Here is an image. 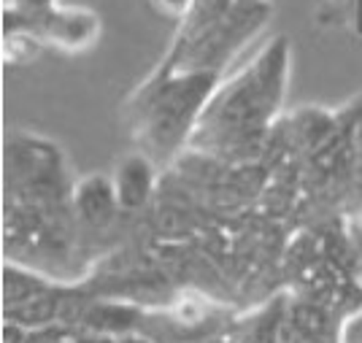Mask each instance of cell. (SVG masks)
Here are the masks:
<instances>
[{"mask_svg":"<svg viewBox=\"0 0 362 343\" xmlns=\"http://www.w3.org/2000/svg\"><path fill=\"white\" fill-rule=\"evenodd\" d=\"M154 165L157 163L149 160L144 151H133L117 163L111 187L119 209H141L149 200L151 187H154Z\"/></svg>","mask_w":362,"mask_h":343,"instance_id":"4","label":"cell"},{"mask_svg":"<svg viewBox=\"0 0 362 343\" xmlns=\"http://www.w3.org/2000/svg\"><path fill=\"white\" fill-rule=\"evenodd\" d=\"M338 343H362V308L354 311L346 322H344L341 335H338Z\"/></svg>","mask_w":362,"mask_h":343,"instance_id":"8","label":"cell"},{"mask_svg":"<svg viewBox=\"0 0 362 343\" xmlns=\"http://www.w3.org/2000/svg\"><path fill=\"white\" fill-rule=\"evenodd\" d=\"M289 46L287 38H273L255 57L235 68L214 87L200 111L189 146L211 154H238L262 144L287 95Z\"/></svg>","mask_w":362,"mask_h":343,"instance_id":"1","label":"cell"},{"mask_svg":"<svg viewBox=\"0 0 362 343\" xmlns=\"http://www.w3.org/2000/svg\"><path fill=\"white\" fill-rule=\"evenodd\" d=\"M151 6L160 11L163 16H170V19H181L192 11L195 0H149Z\"/></svg>","mask_w":362,"mask_h":343,"instance_id":"7","label":"cell"},{"mask_svg":"<svg viewBox=\"0 0 362 343\" xmlns=\"http://www.w3.org/2000/svg\"><path fill=\"white\" fill-rule=\"evenodd\" d=\"M44 41L30 30H14L8 28L6 30V60L11 65H28V62L38 60L41 49H44Z\"/></svg>","mask_w":362,"mask_h":343,"instance_id":"5","label":"cell"},{"mask_svg":"<svg viewBox=\"0 0 362 343\" xmlns=\"http://www.w3.org/2000/svg\"><path fill=\"white\" fill-rule=\"evenodd\" d=\"M354 157H357V176L362 179V117H360V124H357V138H354Z\"/></svg>","mask_w":362,"mask_h":343,"instance_id":"9","label":"cell"},{"mask_svg":"<svg viewBox=\"0 0 362 343\" xmlns=\"http://www.w3.org/2000/svg\"><path fill=\"white\" fill-rule=\"evenodd\" d=\"M22 30L35 33L46 46L76 54V52L92 49L95 41L100 38V19L84 6H60L57 3L35 22L22 25Z\"/></svg>","mask_w":362,"mask_h":343,"instance_id":"3","label":"cell"},{"mask_svg":"<svg viewBox=\"0 0 362 343\" xmlns=\"http://www.w3.org/2000/svg\"><path fill=\"white\" fill-rule=\"evenodd\" d=\"M57 0H8V16L19 14V28L22 25H30L38 16H44L49 8H54Z\"/></svg>","mask_w":362,"mask_h":343,"instance_id":"6","label":"cell"},{"mask_svg":"<svg viewBox=\"0 0 362 343\" xmlns=\"http://www.w3.org/2000/svg\"><path fill=\"white\" fill-rule=\"evenodd\" d=\"M216 84V71L181 68L173 62L163 65L127 100V124L138 149L160 165L181 146H189L200 111Z\"/></svg>","mask_w":362,"mask_h":343,"instance_id":"2","label":"cell"}]
</instances>
